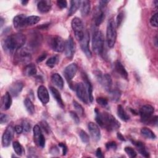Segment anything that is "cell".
I'll list each match as a JSON object with an SVG mask.
<instances>
[{
    "label": "cell",
    "mask_w": 158,
    "mask_h": 158,
    "mask_svg": "<svg viewBox=\"0 0 158 158\" xmlns=\"http://www.w3.org/2000/svg\"><path fill=\"white\" fill-rule=\"evenodd\" d=\"M95 120L98 124L108 131H113L118 128L120 122L110 114L107 112H101L97 108L95 109Z\"/></svg>",
    "instance_id": "1"
},
{
    "label": "cell",
    "mask_w": 158,
    "mask_h": 158,
    "mask_svg": "<svg viewBox=\"0 0 158 158\" xmlns=\"http://www.w3.org/2000/svg\"><path fill=\"white\" fill-rule=\"evenodd\" d=\"M26 41V36L21 33H17L8 36L2 41V47L4 51L12 53L22 48Z\"/></svg>",
    "instance_id": "2"
},
{
    "label": "cell",
    "mask_w": 158,
    "mask_h": 158,
    "mask_svg": "<svg viewBox=\"0 0 158 158\" xmlns=\"http://www.w3.org/2000/svg\"><path fill=\"white\" fill-rule=\"evenodd\" d=\"M104 47V38L101 31L96 30L92 37V48L97 54H101Z\"/></svg>",
    "instance_id": "3"
},
{
    "label": "cell",
    "mask_w": 158,
    "mask_h": 158,
    "mask_svg": "<svg viewBox=\"0 0 158 158\" xmlns=\"http://www.w3.org/2000/svg\"><path fill=\"white\" fill-rule=\"evenodd\" d=\"M117 39V26L113 19H110L107 26L106 40L107 45L112 48L114 46Z\"/></svg>",
    "instance_id": "4"
},
{
    "label": "cell",
    "mask_w": 158,
    "mask_h": 158,
    "mask_svg": "<svg viewBox=\"0 0 158 158\" xmlns=\"http://www.w3.org/2000/svg\"><path fill=\"white\" fill-rule=\"evenodd\" d=\"M71 25L76 39L81 41L85 35L84 26L82 20L78 17H74L71 22Z\"/></svg>",
    "instance_id": "5"
},
{
    "label": "cell",
    "mask_w": 158,
    "mask_h": 158,
    "mask_svg": "<svg viewBox=\"0 0 158 158\" xmlns=\"http://www.w3.org/2000/svg\"><path fill=\"white\" fill-rule=\"evenodd\" d=\"M94 73L98 81L102 85L106 91L109 92L112 89V80L110 75L108 73L102 74V73L98 70L95 71Z\"/></svg>",
    "instance_id": "6"
},
{
    "label": "cell",
    "mask_w": 158,
    "mask_h": 158,
    "mask_svg": "<svg viewBox=\"0 0 158 158\" xmlns=\"http://www.w3.org/2000/svg\"><path fill=\"white\" fill-rule=\"evenodd\" d=\"M31 59L30 51L26 48H21L15 51L14 60L17 63L26 64Z\"/></svg>",
    "instance_id": "7"
},
{
    "label": "cell",
    "mask_w": 158,
    "mask_h": 158,
    "mask_svg": "<svg viewBox=\"0 0 158 158\" xmlns=\"http://www.w3.org/2000/svg\"><path fill=\"white\" fill-rule=\"evenodd\" d=\"M154 112V108L151 105L146 104L142 106L139 110V115L142 122L148 124Z\"/></svg>",
    "instance_id": "8"
},
{
    "label": "cell",
    "mask_w": 158,
    "mask_h": 158,
    "mask_svg": "<svg viewBox=\"0 0 158 158\" xmlns=\"http://www.w3.org/2000/svg\"><path fill=\"white\" fill-rule=\"evenodd\" d=\"M33 131L34 142L38 146L42 148H44L45 146V139L41 132L40 126L38 125H35L33 129Z\"/></svg>",
    "instance_id": "9"
},
{
    "label": "cell",
    "mask_w": 158,
    "mask_h": 158,
    "mask_svg": "<svg viewBox=\"0 0 158 158\" xmlns=\"http://www.w3.org/2000/svg\"><path fill=\"white\" fill-rule=\"evenodd\" d=\"M65 44L64 40L59 36H54L50 40V46L56 52H62L65 48Z\"/></svg>",
    "instance_id": "10"
},
{
    "label": "cell",
    "mask_w": 158,
    "mask_h": 158,
    "mask_svg": "<svg viewBox=\"0 0 158 158\" xmlns=\"http://www.w3.org/2000/svg\"><path fill=\"white\" fill-rule=\"evenodd\" d=\"M75 91H76L77 97L83 102L85 104H88V102H89L86 87L83 83H79L76 85Z\"/></svg>",
    "instance_id": "11"
},
{
    "label": "cell",
    "mask_w": 158,
    "mask_h": 158,
    "mask_svg": "<svg viewBox=\"0 0 158 158\" xmlns=\"http://www.w3.org/2000/svg\"><path fill=\"white\" fill-rule=\"evenodd\" d=\"M14 128L11 125L7 127L2 136V144L3 147H8L10 145L14 136Z\"/></svg>",
    "instance_id": "12"
},
{
    "label": "cell",
    "mask_w": 158,
    "mask_h": 158,
    "mask_svg": "<svg viewBox=\"0 0 158 158\" xmlns=\"http://www.w3.org/2000/svg\"><path fill=\"white\" fill-rule=\"evenodd\" d=\"M80 42V46L81 48L83 51V52L85 53L86 56L88 58H91V52L89 49V34L88 31H86L85 32V35L83 38Z\"/></svg>",
    "instance_id": "13"
},
{
    "label": "cell",
    "mask_w": 158,
    "mask_h": 158,
    "mask_svg": "<svg viewBox=\"0 0 158 158\" xmlns=\"http://www.w3.org/2000/svg\"><path fill=\"white\" fill-rule=\"evenodd\" d=\"M64 51L66 57L69 59H72L75 53V45L73 38L71 36H69V38L65 42Z\"/></svg>",
    "instance_id": "14"
},
{
    "label": "cell",
    "mask_w": 158,
    "mask_h": 158,
    "mask_svg": "<svg viewBox=\"0 0 158 158\" xmlns=\"http://www.w3.org/2000/svg\"><path fill=\"white\" fill-rule=\"evenodd\" d=\"M78 70V66L75 63H72L67 65L64 69V75L69 82L70 83L71 80L75 77Z\"/></svg>",
    "instance_id": "15"
},
{
    "label": "cell",
    "mask_w": 158,
    "mask_h": 158,
    "mask_svg": "<svg viewBox=\"0 0 158 158\" xmlns=\"http://www.w3.org/2000/svg\"><path fill=\"white\" fill-rule=\"evenodd\" d=\"M88 128L92 138L96 141H99L101 138V132L98 125L91 122L88 123Z\"/></svg>",
    "instance_id": "16"
},
{
    "label": "cell",
    "mask_w": 158,
    "mask_h": 158,
    "mask_svg": "<svg viewBox=\"0 0 158 158\" xmlns=\"http://www.w3.org/2000/svg\"><path fill=\"white\" fill-rule=\"evenodd\" d=\"M37 94L39 99L43 104H46L49 102V93L48 89L44 86L41 85L38 87V89L37 91Z\"/></svg>",
    "instance_id": "17"
},
{
    "label": "cell",
    "mask_w": 158,
    "mask_h": 158,
    "mask_svg": "<svg viewBox=\"0 0 158 158\" xmlns=\"http://www.w3.org/2000/svg\"><path fill=\"white\" fill-rule=\"evenodd\" d=\"M81 77L83 80V84L85 85L87 93H88V99L89 101L90 102H92L93 101V87L92 85L87 76V75L85 72L81 73Z\"/></svg>",
    "instance_id": "18"
},
{
    "label": "cell",
    "mask_w": 158,
    "mask_h": 158,
    "mask_svg": "<svg viewBox=\"0 0 158 158\" xmlns=\"http://www.w3.org/2000/svg\"><path fill=\"white\" fill-rule=\"evenodd\" d=\"M23 88V83L20 81H17L12 83L9 88V93L12 96L17 97L22 91Z\"/></svg>",
    "instance_id": "19"
},
{
    "label": "cell",
    "mask_w": 158,
    "mask_h": 158,
    "mask_svg": "<svg viewBox=\"0 0 158 158\" xmlns=\"http://www.w3.org/2000/svg\"><path fill=\"white\" fill-rule=\"evenodd\" d=\"M114 68L117 73H118L122 77L127 80L128 79V72L126 70L125 67L119 60H116L114 63Z\"/></svg>",
    "instance_id": "20"
},
{
    "label": "cell",
    "mask_w": 158,
    "mask_h": 158,
    "mask_svg": "<svg viewBox=\"0 0 158 158\" xmlns=\"http://www.w3.org/2000/svg\"><path fill=\"white\" fill-rule=\"evenodd\" d=\"M38 10L41 13H46L50 10L51 8V2L50 1L41 0L38 1L37 4Z\"/></svg>",
    "instance_id": "21"
},
{
    "label": "cell",
    "mask_w": 158,
    "mask_h": 158,
    "mask_svg": "<svg viewBox=\"0 0 158 158\" xmlns=\"http://www.w3.org/2000/svg\"><path fill=\"white\" fill-rule=\"evenodd\" d=\"M131 142L135 146V147L136 148L138 152L142 156H143L145 157H148L149 156V152L146 150V148L144 144L142 142L139 141H135V140H131Z\"/></svg>",
    "instance_id": "22"
},
{
    "label": "cell",
    "mask_w": 158,
    "mask_h": 158,
    "mask_svg": "<svg viewBox=\"0 0 158 158\" xmlns=\"http://www.w3.org/2000/svg\"><path fill=\"white\" fill-rule=\"evenodd\" d=\"M105 18V13L103 9H101L98 7V9L96 10L94 15V23L96 26H99Z\"/></svg>",
    "instance_id": "23"
},
{
    "label": "cell",
    "mask_w": 158,
    "mask_h": 158,
    "mask_svg": "<svg viewBox=\"0 0 158 158\" xmlns=\"http://www.w3.org/2000/svg\"><path fill=\"white\" fill-rule=\"evenodd\" d=\"M49 89H50L51 93L53 98L55 99V100L56 101L57 104L62 108H64V104L62 98L61 97V95H60V93H59V91L56 88H55L54 87H52V86H50Z\"/></svg>",
    "instance_id": "24"
},
{
    "label": "cell",
    "mask_w": 158,
    "mask_h": 158,
    "mask_svg": "<svg viewBox=\"0 0 158 158\" xmlns=\"http://www.w3.org/2000/svg\"><path fill=\"white\" fill-rule=\"evenodd\" d=\"M12 96L9 92H6L2 99V107L4 110L9 109L12 105Z\"/></svg>",
    "instance_id": "25"
},
{
    "label": "cell",
    "mask_w": 158,
    "mask_h": 158,
    "mask_svg": "<svg viewBox=\"0 0 158 158\" xmlns=\"http://www.w3.org/2000/svg\"><path fill=\"white\" fill-rule=\"evenodd\" d=\"M27 16L24 14H20L16 15L13 19V23L14 27L16 28H20L24 27V20Z\"/></svg>",
    "instance_id": "26"
},
{
    "label": "cell",
    "mask_w": 158,
    "mask_h": 158,
    "mask_svg": "<svg viewBox=\"0 0 158 158\" xmlns=\"http://www.w3.org/2000/svg\"><path fill=\"white\" fill-rule=\"evenodd\" d=\"M51 81L59 89L63 88L64 81H63L62 78L59 73H53L51 75Z\"/></svg>",
    "instance_id": "27"
},
{
    "label": "cell",
    "mask_w": 158,
    "mask_h": 158,
    "mask_svg": "<svg viewBox=\"0 0 158 158\" xmlns=\"http://www.w3.org/2000/svg\"><path fill=\"white\" fill-rule=\"evenodd\" d=\"M81 15L85 17L86 16L89 11H90V9H91V5H90V1H88V0H84L83 1H81Z\"/></svg>",
    "instance_id": "28"
},
{
    "label": "cell",
    "mask_w": 158,
    "mask_h": 158,
    "mask_svg": "<svg viewBox=\"0 0 158 158\" xmlns=\"http://www.w3.org/2000/svg\"><path fill=\"white\" fill-rule=\"evenodd\" d=\"M23 72H24V75L27 76H28V77L33 76L35 74H36V72H37L36 67L35 64H29L25 66Z\"/></svg>",
    "instance_id": "29"
},
{
    "label": "cell",
    "mask_w": 158,
    "mask_h": 158,
    "mask_svg": "<svg viewBox=\"0 0 158 158\" xmlns=\"http://www.w3.org/2000/svg\"><path fill=\"white\" fill-rule=\"evenodd\" d=\"M40 20V17L36 15H31L26 17L24 20V27L30 26L37 23Z\"/></svg>",
    "instance_id": "30"
},
{
    "label": "cell",
    "mask_w": 158,
    "mask_h": 158,
    "mask_svg": "<svg viewBox=\"0 0 158 158\" xmlns=\"http://www.w3.org/2000/svg\"><path fill=\"white\" fill-rule=\"evenodd\" d=\"M81 5V1L78 0H73L70 1V7L69 10L68 15L72 16L73 14H74L76 11L79 8L80 6Z\"/></svg>",
    "instance_id": "31"
},
{
    "label": "cell",
    "mask_w": 158,
    "mask_h": 158,
    "mask_svg": "<svg viewBox=\"0 0 158 158\" xmlns=\"http://www.w3.org/2000/svg\"><path fill=\"white\" fill-rule=\"evenodd\" d=\"M117 115L119 118L123 121L126 122L130 119V116L126 113L123 107L121 105H118L117 106Z\"/></svg>",
    "instance_id": "32"
},
{
    "label": "cell",
    "mask_w": 158,
    "mask_h": 158,
    "mask_svg": "<svg viewBox=\"0 0 158 158\" xmlns=\"http://www.w3.org/2000/svg\"><path fill=\"white\" fill-rule=\"evenodd\" d=\"M41 35L38 33H34L30 40V45L33 47H36L40 44L41 41Z\"/></svg>",
    "instance_id": "33"
},
{
    "label": "cell",
    "mask_w": 158,
    "mask_h": 158,
    "mask_svg": "<svg viewBox=\"0 0 158 158\" xmlns=\"http://www.w3.org/2000/svg\"><path fill=\"white\" fill-rule=\"evenodd\" d=\"M24 106L26 108L27 111L31 115L35 113V106L32 101L29 98H26L24 100Z\"/></svg>",
    "instance_id": "34"
},
{
    "label": "cell",
    "mask_w": 158,
    "mask_h": 158,
    "mask_svg": "<svg viewBox=\"0 0 158 158\" xmlns=\"http://www.w3.org/2000/svg\"><path fill=\"white\" fill-rule=\"evenodd\" d=\"M141 133L146 138H149V139H154L156 138V135L154 133V132L150 130L148 128L146 127H143L141 128Z\"/></svg>",
    "instance_id": "35"
},
{
    "label": "cell",
    "mask_w": 158,
    "mask_h": 158,
    "mask_svg": "<svg viewBox=\"0 0 158 158\" xmlns=\"http://www.w3.org/2000/svg\"><path fill=\"white\" fill-rule=\"evenodd\" d=\"M110 94V98L112 101L114 102H117L120 99L121 93L119 90L118 89H114V90H110L109 92Z\"/></svg>",
    "instance_id": "36"
},
{
    "label": "cell",
    "mask_w": 158,
    "mask_h": 158,
    "mask_svg": "<svg viewBox=\"0 0 158 158\" xmlns=\"http://www.w3.org/2000/svg\"><path fill=\"white\" fill-rule=\"evenodd\" d=\"M58 60H59V58L57 56H52L50 58H49L46 62V64L50 68H52L54 67L56 64L58 62Z\"/></svg>",
    "instance_id": "37"
},
{
    "label": "cell",
    "mask_w": 158,
    "mask_h": 158,
    "mask_svg": "<svg viewBox=\"0 0 158 158\" xmlns=\"http://www.w3.org/2000/svg\"><path fill=\"white\" fill-rule=\"evenodd\" d=\"M12 146H13L15 152L17 155L21 156L22 154V152H23V149H22V146H21V144L18 141H14L12 143Z\"/></svg>",
    "instance_id": "38"
},
{
    "label": "cell",
    "mask_w": 158,
    "mask_h": 158,
    "mask_svg": "<svg viewBox=\"0 0 158 158\" xmlns=\"http://www.w3.org/2000/svg\"><path fill=\"white\" fill-rule=\"evenodd\" d=\"M73 107H75L77 114H78L79 115L83 116V115L85 114V111H84V109L83 108V107L76 101L73 100Z\"/></svg>",
    "instance_id": "39"
},
{
    "label": "cell",
    "mask_w": 158,
    "mask_h": 158,
    "mask_svg": "<svg viewBox=\"0 0 158 158\" xmlns=\"http://www.w3.org/2000/svg\"><path fill=\"white\" fill-rule=\"evenodd\" d=\"M79 135L81 141L84 143H88L89 141V135L83 130H80L79 133Z\"/></svg>",
    "instance_id": "40"
},
{
    "label": "cell",
    "mask_w": 158,
    "mask_h": 158,
    "mask_svg": "<svg viewBox=\"0 0 158 158\" xmlns=\"http://www.w3.org/2000/svg\"><path fill=\"white\" fill-rule=\"evenodd\" d=\"M125 151L130 157H135L137 155L136 151L132 148L129 146L125 148Z\"/></svg>",
    "instance_id": "41"
},
{
    "label": "cell",
    "mask_w": 158,
    "mask_h": 158,
    "mask_svg": "<svg viewBox=\"0 0 158 158\" xmlns=\"http://www.w3.org/2000/svg\"><path fill=\"white\" fill-rule=\"evenodd\" d=\"M157 19H158V13H155L150 19V23L154 27H157Z\"/></svg>",
    "instance_id": "42"
},
{
    "label": "cell",
    "mask_w": 158,
    "mask_h": 158,
    "mask_svg": "<svg viewBox=\"0 0 158 158\" xmlns=\"http://www.w3.org/2000/svg\"><path fill=\"white\" fill-rule=\"evenodd\" d=\"M40 125L41 127V128L44 130V131L48 133V134H49L50 132H51V128H50V127L49 126L48 123L44 121V120H43L40 122Z\"/></svg>",
    "instance_id": "43"
},
{
    "label": "cell",
    "mask_w": 158,
    "mask_h": 158,
    "mask_svg": "<svg viewBox=\"0 0 158 158\" xmlns=\"http://www.w3.org/2000/svg\"><path fill=\"white\" fill-rule=\"evenodd\" d=\"M69 114H70V115L71 118L74 121V122L76 124H78L80 123V118H79L78 115V114H77L75 112L72 111V110L70 111Z\"/></svg>",
    "instance_id": "44"
},
{
    "label": "cell",
    "mask_w": 158,
    "mask_h": 158,
    "mask_svg": "<svg viewBox=\"0 0 158 158\" xmlns=\"http://www.w3.org/2000/svg\"><path fill=\"white\" fill-rule=\"evenodd\" d=\"M96 102L100 106H106L108 104V101L106 98L103 97H99L96 99Z\"/></svg>",
    "instance_id": "45"
},
{
    "label": "cell",
    "mask_w": 158,
    "mask_h": 158,
    "mask_svg": "<svg viewBox=\"0 0 158 158\" xmlns=\"http://www.w3.org/2000/svg\"><path fill=\"white\" fill-rule=\"evenodd\" d=\"M123 17H124V14L123 12H120L117 17V20H116V26L117 27H120V25H121L123 20Z\"/></svg>",
    "instance_id": "46"
},
{
    "label": "cell",
    "mask_w": 158,
    "mask_h": 158,
    "mask_svg": "<svg viewBox=\"0 0 158 158\" xmlns=\"http://www.w3.org/2000/svg\"><path fill=\"white\" fill-rule=\"evenodd\" d=\"M22 127L23 128V131L25 132H29L30 131L31 128V125L30 123H29L28 121L25 120L22 122Z\"/></svg>",
    "instance_id": "47"
},
{
    "label": "cell",
    "mask_w": 158,
    "mask_h": 158,
    "mask_svg": "<svg viewBox=\"0 0 158 158\" xmlns=\"http://www.w3.org/2000/svg\"><path fill=\"white\" fill-rule=\"evenodd\" d=\"M106 148L107 149H116L117 144L114 141H110L106 144Z\"/></svg>",
    "instance_id": "48"
},
{
    "label": "cell",
    "mask_w": 158,
    "mask_h": 158,
    "mask_svg": "<svg viewBox=\"0 0 158 158\" xmlns=\"http://www.w3.org/2000/svg\"><path fill=\"white\" fill-rule=\"evenodd\" d=\"M57 5L61 9H64L67 7V2L65 0H58L57 1Z\"/></svg>",
    "instance_id": "49"
},
{
    "label": "cell",
    "mask_w": 158,
    "mask_h": 158,
    "mask_svg": "<svg viewBox=\"0 0 158 158\" xmlns=\"http://www.w3.org/2000/svg\"><path fill=\"white\" fill-rule=\"evenodd\" d=\"M9 117L6 114H1L0 115V122L1 124H4L6 123L8 121Z\"/></svg>",
    "instance_id": "50"
},
{
    "label": "cell",
    "mask_w": 158,
    "mask_h": 158,
    "mask_svg": "<svg viewBox=\"0 0 158 158\" xmlns=\"http://www.w3.org/2000/svg\"><path fill=\"white\" fill-rule=\"evenodd\" d=\"M109 1H105V0H102V1H100L99 2V6L98 7L101 9H104V8L106 7V5L109 3Z\"/></svg>",
    "instance_id": "51"
},
{
    "label": "cell",
    "mask_w": 158,
    "mask_h": 158,
    "mask_svg": "<svg viewBox=\"0 0 158 158\" xmlns=\"http://www.w3.org/2000/svg\"><path fill=\"white\" fill-rule=\"evenodd\" d=\"M14 130L17 134H20L23 131V128L22 125H16L14 127Z\"/></svg>",
    "instance_id": "52"
},
{
    "label": "cell",
    "mask_w": 158,
    "mask_h": 158,
    "mask_svg": "<svg viewBox=\"0 0 158 158\" xmlns=\"http://www.w3.org/2000/svg\"><path fill=\"white\" fill-rule=\"evenodd\" d=\"M59 146L62 148V153H63V155L65 156L67 152V148L66 146V145L64 144V143H60L59 144Z\"/></svg>",
    "instance_id": "53"
},
{
    "label": "cell",
    "mask_w": 158,
    "mask_h": 158,
    "mask_svg": "<svg viewBox=\"0 0 158 158\" xmlns=\"http://www.w3.org/2000/svg\"><path fill=\"white\" fill-rule=\"evenodd\" d=\"M96 157H99V158H102V157H104V155L102 152V151L101 149L100 148H98L96 151Z\"/></svg>",
    "instance_id": "54"
},
{
    "label": "cell",
    "mask_w": 158,
    "mask_h": 158,
    "mask_svg": "<svg viewBox=\"0 0 158 158\" xmlns=\"http://www.w3.org/2000/svg\"><path fill=\"white\" fill-rule=\"evenodd\" d=\"M46 56H47V54H46V52L43 53V54H42L41 56H40V57H38V58L37 59V62H42L44 59H46Z\"/></svg>",
    "instance_id": "55"
},
{
    "label": "cell",
    "mask_w": 158,
    "mask_h": 158,
    "mask_svg": "<svg viewBox=\"0 0 158 158\" xmlns=\"http://www.w3.org/2000/svg\"><path fill=\"white\" fill-rule=\"evenodd\" d=\"M117 138H118L120 140H121V141H125V138L123 137V136L120 133H117Z\"/></svg>",
    "instance_id": "56"
},
{
    "label": "cell",
    "mask_w": 158,
    "mask_h": 158,
    "mask_svg": "<svg viewBox=\"0 0 158 158\" xmlns=\"http://www.w3.org/2000/svg\"><path fill=\"white\" fill-rule=\"evenodd\" d=\"M48 25H49V23H47V24H43V25H41L40 27H39L38 28H42V29H45V28H46L48 27Z\"/></svg>",
    "instance_id": "57"
},
{
    "label": "cell",
    "mask_w": 158,
    "mask_h": 158,
    "mask_svg": "<svg viewBox=\"0 0 158 158\" xmlns=\"http://www.w3.org/2000/svg\"><path fill=\"white\" fill-rule=\"evenodd\" d=\"M28 1H22V4H23V5H26L27 3H28Z\"/></svg>",
    "instance_id": "58"
},
{
    "label": "cell",
    "mask_w": 158,
    "mask_h": 158,
    "mask_svg": "<svg viewBox=\"0 0 158 158\" xmlns=\"http://www.w3.org/2000/svg\"><path fill=\"white\" fill-rule=\"evenodd\" d=\"M154 3L155 4V6L157 7V5H158V1H154Z\"/></svg>",
    "instance_id": "59"
},
{
    "label": "cell",
    "mask_w": 158,
    "mask_h": 158,
    "mask_svg": "<svg viewBox=\"0 0 158 158\" xmlns=\"http://www.w3.org/2000/svg\"><path fill=\"white\" fill-rule=\"evenodd\" d=\"M1 27H2V25H3V19H2V18H1Z\"/></svg>",
    "instance_id": "60"
}]
</instances>
